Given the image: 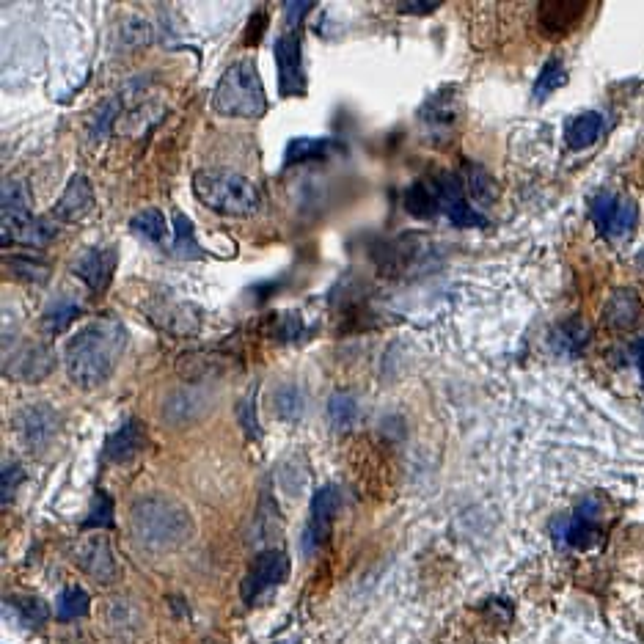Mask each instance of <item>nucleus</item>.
Segmentation results:
<instances>
[{
    "instance_id": "a19ab883",
    "label": "nucleus",
    "mask_w": 644,
    "mask_h": 644,
    "mask_svg": "<svg viewBox=\"0 0 644 644\" xmlns=\"http://www.w3.org/2000/svg\"><path fill=\"white\" fill-rule=\"evenodd\" d=\"M267 28V14L265 12H256L251 20H248V31H245V45H256L262 36H265Z\"/></svg>"
},
{
    "instance_id": "7ed1b4c3",
    "label": "nucleus",
    "mask_w": 644,
    "mask_h": 644,
    "mask_svg": "<svg viewBox=\"0 0 644 644\" xmlns=\"http://www.w3.org/2000/svg\"><path fill=\"white\" fill-rule=\"evenodd\" d=\"M193 196L210 212L226 218H248L259 210V188L229 168H201L193 174Z\"/></svg>"
},
{
    "instance_id": "4c0bfd02",
    "label": "nucleus",
    "mask_w": 644,
    "mask_h": 644,
    "mask_svg": "<svg viewBox=\"0 0 644 644\" xmlns=\"http://www.w3.org/2000/svg\"><path fill=\"white\" fill-rule=\"evenodd\" d=\"M20 479H23L20 466H14V463H6V466H3V482H0V490H3V504H9V501H12Z\"/></svg>"
},
{
    "instance_id": "412c9836",
    "label": "nucleus",
    "mask_w": 644,
    "mask_h": 644,
    "mask_svg": "<svg viewBox=\"0 0 644 644\" xmlns=\"http://www.w3.org/2000/svg\"><path fill=\"white\" fill-rule=\"evenodd\" d=\"M152 320L166 328L168 334L188 336L199 328V309H193L188 303H163L160 311H152Z\"/></svg>"
},
{
    "instance_id": "f03ea898",
    "label": "nucleus",
    "mask_w": 644,
    "mask_h": 644,
    "mask_svg": "<svg viewBox=\"0 0 644 644\" xmlns=\"http://www.w3.org/2000/svg\"><path fill=\"white\" fill-rule=\"evenodd\" d=\"M130 532L149 551H171L190 540L193 521L185 504L168 493H149L130 507Z\"/></svg>"
},
{
    "instance_id": "20e7f679",
    "label": "nucleus",
    "mask_w": 644,
    "mask_h": 644,
    "mask_svg": "<svg viewBox=\"0 0 644 644\" xmlns=\"http://www.w3.org/2000/svg\"><path fill=\"white\" fill-rule=\"evenodd\" d=\"M212 108L232 119H262L267 113V94L254 61H234L212 94Z\"/></svg>"
},
{
    "instance_id": "1a4fd4ad",
    "label": "nucleus",
    "mask_w": 644,
    "mask_h": 644,
    "mask_svg": "<svg viewBox=\"0 0 644 644\" xmlns=\"http://www.w3.org/2000/svg\"><path fill=\"white\" fill-rule=\"evenodd\" d=\"M435 188H438V199H441V212L449 218V223H455L460 229H485L488 226V218L477 207H471L466 185L457 174L435 177Z\"/></svg>"
},
{
    "instance_id": "ea45409f",
    "label": "nucleus",
    "mask_w": 644,
    "mask_h": 644,
    "mask_svg": "<svg viewBox=\"0 0 644 644\" xmlns=\"http://www.w3.org/2000/svg\"><path fill=\"white\" fill-rule=\"evenodd\" d=\"M20 606V611H23L25 622H31V625H39V622L47 620V606L42 603V600H23V603H17Z\"/></svg>"
},
{
    "instance_id": "6ab92c4d",
    "label": "nucleus",
    "mask_w": 644,
    "mask_h": 644,
    "mask_svg": "<svg viewBox=\"0 0 644 644\" xmlns=\"http://www.w3.org/2000/svg\"><path fill=\"white\" fill-rule=\"evenodd\" d=\"M603 322L611 331H633L642 322V298L633 289H617L603 306Z\"/></svg>"
},
{
    "instance_id": "cd10ccee",
    "label": "nucleus",
    "mask_w": 644,
    "mask_h": 644,
    "mask_svg": "<svg viewBox=\"0 0 644 644\" xmlns=\"http://www.w3.org/2000/svg\"><path fill=\"white\" fill-rule=\"evenodd\" d=\"M331 149V141L328 138H292L287 146V155H284V163L287 166H300V163H309V160H317V157L328 155Z\"/></svg>"
},
{
    "instance_id": "58836bf2",
    "label": "nucleus",
    "mask_w": 644,
    "mask_h": 644,
    "mask_svg": "<svg viewBox=\"0 0 644 644\" xmlns=\"http://www.w3.org/2000/svg\"><path fill=\"white\" fill-rule=\"evenodd\" d=\"M314 9L311 0H298V3H284V17H287L289 28H298L303 23V17Z\"/></svg>"
},
{
    "instance_id": "7c9ffc66",
    "label": "nucleus",
    "mask_w": 644,
    "mask_h": 644,
    "mask_svg": "<svg viewBox=\"0 0 644 644\" xmlns=\"http://www.w3.org/2000/svg\"><path fill=\"white\" fill-rule=\"evenodd\" d=\"M422 122L427 127H449L455 122V97L449 94V89H444L441 94L430 97V102L422 108Z\"/></svg>"
},
{
    "instance_id": "2eb2a0df",
    "label": "nucleus",
    "mask_w": 644,
    "mask_h": 644,
    "mask_svg": "<svg viewBox=\"0 0 644 644\" xmlns=\"http://www.w3.org/2000/svg\"><path fill=\"white\" fill-rule=\"evenodd\" d=\"M58 424H61V416L53 405L47 402H36V405H28L23 411L14 416V427L17 433L23 435V441L28 446H45L53 435L58 433Z\"/></svg>"
},
{
    "instance_id": "c756f323",
    "label": "nucleus",
    "mask_w": 644,
    "mask_h": 644,
    "mask_svg": "<svg viewBox=\"0 0 644 644\" xmlns=\"http://www.w3.org/2000/svg\"><path fill=\"white\" fill-rule=\"evenodd\" d=\"M567 83V72L565 64L559 61V58H551V61H545L543 69H540V75H537V83H534V100L543 102L548 100L556 89H562Z\"/></svg>"
},
{
    "instance_id": "a211bd4d",
    "label": "nucleus",
    "mask_w": 644,
    "mask_h": 644,
    "mask_svg": "<svg viewBox=\"0 0 644 644\" xmlns=\"http://www.w3.org/2000/svg\"><path fill=\"white\" fill-rule=\"evenodd\" d=\"M91 210H94V188H91V182L83 174H75V177L69 179L64 193H61V199L56 201L53 215H56L58 221L72 223L86 218Z\"/></svg>"
},
{
    "instance_id": "6e6552de",
    "label": "nucleus",
    "mask_w": 644,
    "mask_h": 644,
    "mask_svg": "<svg viewBox=\"0 0 644 644\" xmlns=\"http://www.w3.org/2000/svg\"><path fill=\"white\" fill-rule=\"evenodd\" d=\"M289 573V556L284 551H273V548H267L262 554L256 556L251 567H248V573L243 578V600L245 603H256V600L262 598L265 592H270L278 584H284L287 581Z\"/></svg>"
},
{
    "instance_id": "2f4dec72",
    "label": "nucleus",
    "mask_w": 644,
    "mask_h": 644,
    "mask_svg": "<svg viewBox=\"0 0 644 644\" xmlns=\"http://www.w3.org/2000/svg\"><path fill=\"white\" fill-rule=\"evenodd\" d=\"M89 603H91L89 595H86L80 587L64 589L56 600V617L64 622L86 617V614H89Z\"/></svg>"
},
{
    "instance_id": "4468645a",
    "label": "nucleus",
    "mask_w": 644,
    "mask_h": 644,
    "mask_svg": "<svg viewBox=\"0 0 644 644\" xmlns=\"http://www.w3.org/2000/svg\"><path fill=\"white\" fill-rule=\"evenodd\" d=\"M119 265V251L113 245H105V248H89L83 251L80 259L72 265V273L91 289V292H105L111 287L113 281V270Z\"/></svg>"
},
{
    "instance_id": "9d476101",
    "label": "nucleus",
    "mask_w": 644,
    "mask_h": 644,
    "mask_svg": "<svg viewBox=\"0 0 644 644\" xmlns=\"http://www.w3.org/2000/svg\"><path fill=\"white\" fill-rule=\"evenodd\" d=\"M592 221L603 237L617 240V237H628L633 232V226L639 221V210L633 199L614 196V193H598L592 201Z\"/></svg>"
},
{
    "instance_id": "c9c22d12",
    "label": "nucleus",
    "mask_w": 644,
    "mask_h": 644,
    "mask_svg": "<svg viewBox=\"0 0 644 644\" xmlns=\"http://www.w3.org/2000/svg\"><path fill=\"white\" fill-rule=\"evenodd\" d=\"M83 526H86V529H111L113 526V501L105 490H97L89 518H86Z\"/></svg>"
},
{
    "instance_id": "4be33fe9",
    "label": "nucleus",
    "mask_w": 644,
    "mask_h": 644,
    "mask_svg": "<svg viewBox=\"0 0 644 644\" xmlns=\"http://www.w3.org/2000/svg\"><path fill=\"white\" fill-rule=\"evenodd\" d=\"M589 342V325L581 317H567L565 322L556 325L554 336H551V345L559 356L576 358Z\"/></svg>"
},
{
    "instance_id": "f257e3e1",
    "label": "nucleus",
    "mask_w": 644,
    "mask_h": 644,
    "mask_svg": "<svg viewBox=\"0 0 644 644\" xmlns=\"http://www.w3.org/2000/svg\"><path fill=\"white\" fill-rule=\"evenodd\" d=\"M127 347V331L116 317H97L72 336L64 350L69 380L80 389H97L111 378Z\"/></svg>"
},
{
    "instance_id": "0eeeda50",
    "label": "nucleus",
    "mask_w": 644,
    "mask_h": 644,
    "mask_svg": "<svg viewBox=\"0 0 644 644\" xmlns=\"http://www.w3.org/2000/svg\"><path fill=\"white\" fill-rule=\"evenodd\" d=\"M278 67V94L281 97H303L306 94V69H303V47L295 31H287L273 45Z\"/></svg>"
},
{
    "instance_id": "37998d69",
    "label": "nucleus",
    "mask_w": 644,
    "mask_h": 644,
    "mask_svg": "<svg viewBox=\"0 0 644 644\" xmlns=\"http://www.w3.org/2000/svg\"><path fill=\"white\" fill-rule=\"evenodd\" d=\"M435 9H441L438 0H430V3H400L402 14H430L435 12Z\"/></svg>"
},
{
    "instance_id": "dca6fc26",
    "label": "nucleus",
    "mask_w": 644,
    "mask_h": 644,
    "mask_svg": "<svg viewBox=\"0 0 644 644\" xmlns=\"http://www.w3.org/2000/svg\"><path fill=\"white\" fill-rule=\"evenodd\" d=\"M75 562H78L80 570H86V573H89L91 578H97L100 584H113L116 576H119V565H116L111 543H108V537H102V534L86 537V540L75 548Z\"/></svg>"
},
{
    "instance_id": "f8f14e48",
    "label": "nucleus",
    "mask_w": 644,
    "mask_h": 644,
    "mask_svg": "<svg viewBox=\"0 0 644 644\" xmlns=\"http://www.w3.org/2000/svg\"><path fill=\"white\" fill-rule=\"evenodd\" d=\"M600 512H603L600 499L589 496V499L578 507L576 515L554 521L551 529H554L556 540H565V543H570L573 548H587L589 543H595V540H598Z\"/></svg>"
},
{
    "instance_id": "a878e982",
    "label": "nucleus",
    "mask_w": 644,
    "mask_h": 644,
    "mask_svg": "<svg viewBox=\"0 0 644 644\" xmlns=\"http://www.w3.org/2000/svg\"><path fill=\"white\" fill-rule=\"evenodd\" d=\"M358 416H361V408H358V400L353 394H347V391H336L331 394V400H328V422L334 430H350L353 424L358 422Z\"/></svg>"
},
{
    "instance_id": "9b49d317",
    "label": "nucleus",
    "mask_w": 644,
    "mask_h": 644,
    "mask_svg": "<svg viewBox=\"0 0 644 644\" xmlns=\"http://www.w3.org/2000/svg\"><path fill=\"white\" fill-rule=\"evenodd\" d=\"M589 3L587 0H543L537 6V28L548 39H559L576 31V25L584 20Z\"/></svg>"
},
{
    "instance_id": "bb28decb",
    "label": "nucleus",
    "mask_w": 644,
    "mask_h": 644,
    "mask_svg": "<svg viewBox=\"0 0 644 644\" xmlns=\"http://www.w3.org/2000/svg\"><path fill=\"white\" fill-rule=\"evenodd\" d=\"M273 408H276L278 419H284V422H300V419H303V411H306V397H303V391H300L295 383H284V386H278L276 394H273Z\"/></svg>"
},
{
    "instance_id": "c03bdc74",
    "label": "nucleus",
    "mask_w": 644,
    "mask_h": 644,
    "mask_svg": "<svg viewBox=\"0 0 644 644\" xmlns=\"http://www.w3.org/2000/svg\"><path fill=\"white\" fill-rule=\"evenodd\" d=\"M633 356L639 361V369H642V378H644V339H639L636 345H633Z\"/></svg>"
},
{
    "instance_id": "e433bc0d",
    "label": "nucleus",
    "mask_w": 644,
    "mask_h": 644,
    "mask_svg": "<svg viewBox=\"0 0 644 644\" xmlns=\"http://www.w3.org/2000/svg\"><path fill=\"white\" fill-rule=\"evenodd\" d=\"M237 413H240V424H243V430L251 438H259V422H256V405H254V394L251 397H245L243 402H240V408H237Z\"/></svg>"
},
{
    "instance_id": "473e14b6",
    "label": "nucleus",
    "mask_w": 644,
    "mask_h": 644,
    "mask_svg": "<svg viewBox=\"0 0 644 644\" xmlns=\"http://www.w3.org/2000/svg\"><path fill=\"white\" fill-rule=\"evenodd\" d=\"M119 113H122V102L116 100V97L105 100L100 108L94 111V116H91V122H89V135H91V141H94V144H97V141H102L105 135L111 133L113 124H116V119H119Z\"/></svg>"
},
{
    "instance_id": "ddd939ff",
    "label": "nucleus",
    "mask_w": 644,
    "mask_h": 644,
    "mask_svg": "<svg viewBox=\"0 0 644 644\" xmlns=\"http://www.w3.org/2000/svg\"><path fill=\"white\" fill-rule=\"evenodd\" d=\"M56 367V353L42 342L23 345L17 353L6 356V375L23 383H39Z\"/></svg>"
},
{
    "instance_id": "c85d7f7f",
    "label": "nucleus",
    "mask_w": 644,
    "mask_h": 644,
    "mask_svg": "<svg viewBox=\"0 0 644 644\" xmlns=\"http://www.w3.org/2000/svg\"><path fill=\"white\" fill-rule=\"evenodd\" d=\"M130 229H133L135 234H141L144 240H149V243H163L168 234V226H166V215L157 210V207H149V210L138 212V215H133V221H130Z\"/></svg>"
},
{
    "instance_id": "f704fd0d",
    "label": "nucleus",
    "mask_w": 644,
    "mask_h": 644,
    "mask_svg": "<svg viewBox=\"0 0 644 644\" xmlns=\"http://www.w3.org/2000/svg\"><path fill=\"white\" fill-rule=\"evenodd\" d=\"M6 267H9L17 278L34 281V284H42V281L50 276V265L42 262V259H31V256H12V259H6Z\"/></svg>"
},
{
    "instance_id": "393cba45",
    "label": "nucleus",
    "mask_w": 644,
    "mask_h": 644,
    "mask_svg": "<svg viewBox=\"0 0 644 644\" xmlns=\"http://www.w3.org/2000/svg\"><path fill=\"white\" fill-rule=\"evenodd\" d=\"M171 251L177 259H204L199 240H196V229L185 212H174V245Z\"/></svg>"
},
{
    "instance_id": "72a5a7b5",
    "label": "nucleus",
    "mask_w": 644,
    "mask_h": 644,
    "mask_svg": "<svg viewBox=\"0 0 644 644\" xmlns=\"http://www.w3.org/2000/svg\"><path fill=\"white\" fill-rule=\"evenodd\" d=\"M463 185H466V193H471L477 201H485V204H488V201H496V196H499L493 177H490L485 168L479 166H468Z\"/></svg>"
},
{
    "instance_id": "423d86ee",
    "label": "nucleus",
    "mask_w": 644,
    "mask_h": 644,
    "mask_svg": "<svg viewBox=\"0 0 644 644\" xmlns=\"http://www.w3.org/2000/svg\"><path fill=\"white\" fill-rule=\"evenodd\" d=\"M342 510V490L336 485H322L314 499H311V518L303 529V537H300V545H303V554L311 556L317 554L322 548V543L328 540L331 534V523Z\"/></svg>"
},
{
    "instance_id": "aec40b11",
    "label": "nucleus",
    "mask_w": 644,
    "mask_h": 644,
    "mask_svg": "<svg viewBox=\"0 0 644 644\" xmlns=\"http://www.w3.org/2000/svg\"><path fill=\"white\" fill-rule=\"evenodd\" d=\"M402 204L405 210L411 212L413 218H435L441 212V199H438V188H435V179H419L405 188L402 193Z\"/></svg>"
},
{
    "instance_id": "5701e85b",
    "label": "nucleus",
    "mask_w": 644,
    "mask_h": 644,
    "mask_svg": "<svg viewBox=\"0 0 644 644\" xmlns=\"http://www.w3.org/2000/svg\"><path fill=\"white\" fill-rule=\"evenodd\" d=\"M600 133H603V116L598 111H584L567 124L565 141L570 149H589L598 141Z\"/></svg>"
},
{
    "instance_id": "79ce46f5",
    "label": "nucleus",
    "mask_w": 644,
    "mask_h": 644,
    "mask_svg": "<svg viewBox=\"0 0 644 644\" xmlns=\"http://www.w3.org/2000/svg\"><path fill=\"white\" fill-rule=\"evenodd\" d=\"M300 328H303V320H300V314H284V320H281V328H278V339H281V342L298 339Z\"/></svg>"
},
{
    "instance_id": "f3484780",
    "label": "nucleus",
    "mask_w": 644,
    "mask_h": 644,
    "mask_svg": "<svg viewBox=\"0 0 644 644\" xmlns=\"http://www.w3.org/2000/svg\"><path fill=\"white\" fill-rule=\"evenodd\" d=\"M146 446V424L141 419H124L119 424V430H113L105 441V449H102V457L108 463H127L133 460L141 449Z\"/></svg>"
},
{
    "instance_id": "b1692460",
    "label": "nucleus",
    "mask_w": 644,
    "mask_h": 644,
    "mask_svg": "<svg viewBox=\"0 0 644 644\" xmlns=\"http://www.w3.org/2000/svg\"><path fill=\"white\" fill-rule=\"evenodd\" d=\"M78 314H80L78 300L67 298V295H58V298L47 306L45 314H42V331H45L47 336L64 334Z\"/></svg>"
},
{
    "instance_id": "39448f33",
    "label": "nucleus",
    "mask_w": 644,
    "mask_h": 644,
    "mask_svg": "<svg viewBox=\"0 0 644 644\" xmlns=\"http://www.w3.org/2000/svg\"><path fill=\"white\" fill-rule=\"evenodd\" d=\"M0 215H3V248L9 245H31L42 248L56 237V223L31 212V193L20 179H6L0 193Z\"/></svg>"
}]
</instances>
